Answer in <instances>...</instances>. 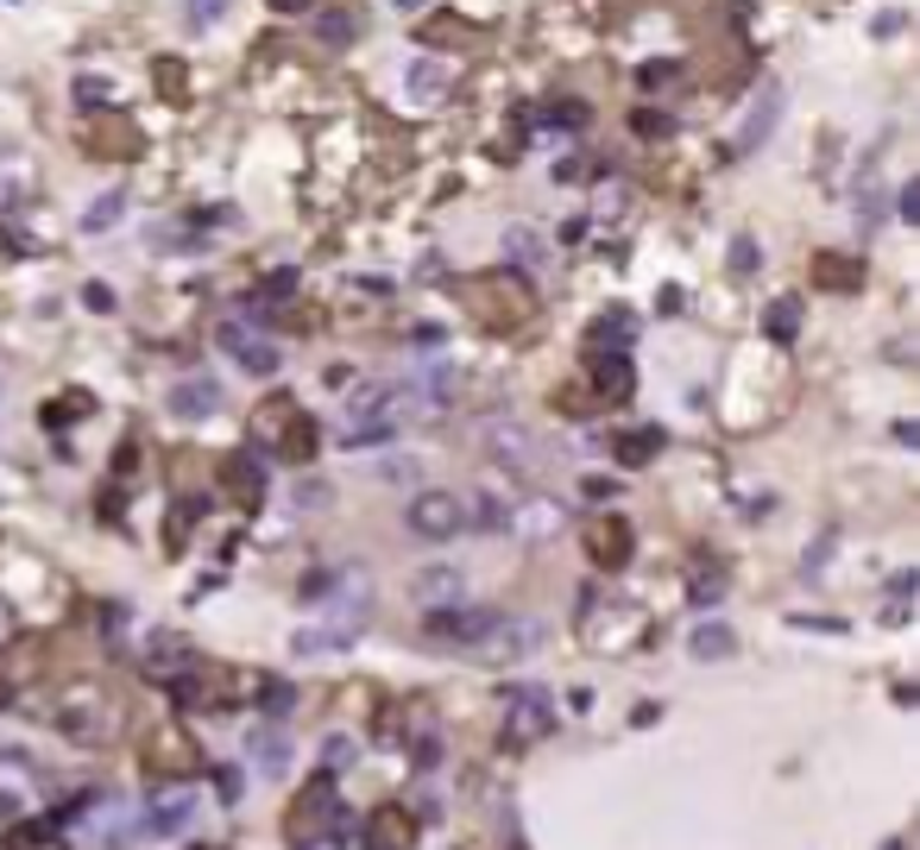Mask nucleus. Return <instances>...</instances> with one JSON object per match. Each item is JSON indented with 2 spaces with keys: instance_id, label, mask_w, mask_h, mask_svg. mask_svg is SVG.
I'll return each mask as SVG.
<instances>
[{
  "instance_id": "f257e3e1",
  "label": "nucleus",
  "mask_w": 920,
  "mask_h": 850,
  "mask_svg": "<svg viewBox=\"0 0 920 850\" xmlns=\"http://www.w3.org/2000/svg\"><path fill=\"white\" fill-rule=\"evenodd\" d=\"M467 309H473V322L498 328V334H511V328L537 322V297H530V284H524L517 272L467 277Z\"/></svg>"
},
{
  "instance_id": "f03ea898",
  "label": "nucleus",
  "mask_w": 920,
  "mask_h": 850,
  "mask_svg": "<svg viewBox=\"0 0 920 850\" xmlns=\"http://www.w3.org/2000/svg\"><path fill=\"white\" fill-rule=\"evenodd\" d=\"M542 643V624L537 618H492L467 650L480 655V662H511V655H530Z\"/></svg>"
},
{
  "instance_id": "7ed1b4c3",
  "label": "nucleus",
  "mask_w": 920,
  "mask_h": 850,
  "mask_svg": "<svg viewBox=\"0 0 920 850\" xmlns=\"http://www.w3.org/2000/svg\"><path fill=\"white\" fill-rule=\"evenodd\" d=\"M77 139H82V151H89V158H139V151H146L139 126H133L127 114H89Z\"/></svg>"
},
{
  "instance_id": "20e7f679",
  "label": "nucleus",
  "mask_w": 920,
  "mask_h": 850,
  "mask_svg": "<svg viewBox=\"0 0 920 850\" xmlns=\"http://www.w3.org/2000/svg\"><path fill=\"white\" fill-rule=\"evenodd\" d=\"M404 524L416 529V536H429V542H448L460 524H467V510H460L455 492H416L404 510Z\"/></svg>"
},
{
  "instance_id": "39448f33",
  "label": "nucleus",
  "mask_w": 920,
  "mask_h": 850,
  "mask_svg": "<svg viewBox=\"0 0 920 850\" xmlns=\"http://www.w3.org/2000/svg\"><path fill=\"white\" fill-rule=\"evenodd\" d=\"M480 441H486L505 467H537V453H542V441H537V428H524V423H511V416H492V423H480Z\"/></svg>"
},
{
  "instance_id": "423d86ee",
  "label": "nucleus",
  "mask_w": 920,
  "mask_h": 850,
  "mask_svg": "<svg viewBox=\"0 0 920 850\" xmlns=\"http://www.w3.org/2000/svg\"><path fill=\"white\" fill-rule=\"evenodd\" d=\"M215 479H221V492H228L240 510L265 504V473H258L253 453H221V460H215Z\"/></svg>"
},
{
  "instance_id": "0eeeda50",
  "label": "nucleus",
  "mask_w": 920,
  "mask_h": 850,
  "mask_svg": "<svg viewBox=\"0 0 920 850\" xmlns=\"http://www.w3.org/2000/svg\"><path fill=\"white\" fill-rule=\"evenodd\" d=\"M580 542H587V554L599 561V567H624L637 536H631V524H624V517H593V524L580 529Z\"/></svg>"
},
{
  "instance_id": "6e6552de",
  "label": "nucleus",
  "mask_w": 920,
  "mask_h": 850,
  "mask_svg": "<svg viewBox=\"0 0 920 850\" xmlns=\"http://www.w3.org/2000/svg\"><path fill=\"white\" fill-rule=\"evenodd\" d=\"M221 341L233 347V359H240L246 372H265V378L278 372V347H272L265 334H253V328L240 322V315H228V322H221Z\"/></svg>"
},
{
  "instance_id": "1a4fd4ad",
  "label": "nucleus",
  "mask_w": 920,
  "mask_h": 850,
  "mask_svg": "<svg viewBox=\"0 0 920 850\" xmlns=\"http://www.w3.org/2000/svg\"><path fill=\"white\" fill-rule=\"evenodd\" d=\"M410 391H416V403H429V410H448L460 391V372L448 359H416L410 366Z\"/></svg>"
},
{
  "instance_id": "9d476101",
  "label": "nucleus",
  "mask_w": 920,
  "mask_h": 850,
  "mask_svg": "<svg viewBox=\"0 0 920 850\" xmlns=\"http://www.w3.org/2000/svg\"><path fill=\"white\" fill-rule=\"evenodd\" d=\"M272 441H278L284 460H309V453H315V416H303V410H290V398H278Z\"/></svg>"
},
{
  "instance_id": "9b49d317",
  "label": "nucleus",
  "mask_w": 920,
  "mask_h": 850,
  "mask_svg": "<svg viewBox=\"0 0 920 850\" xmlns=\"http://www.w3.org/2000/svg\"><path fill=\"white\" fill-rule=\"evenodd\" d=\"M329 819H334V788H329V781H309L303 801H297V813H290V838L309 845V831H322Z\"/></svg>"
},
{
  "instance_id": "f8f14e48",
  "label": "nucleus",
  "mask_w": 920,
  "mask_h": 850,
  "mask_svg": "<svg viewBox=\"0 0 920 850\" xmlns=\"http://www.w3.org/2000/svg\"><path fill=\"white\" fill-rule=\"evenodd\" d=\"M460 593H467V579H460L455 567H423V574L410 579V599L423 605V611H441V605H460Z\"/></svg>"
},
{
  "instance_id": "ddd939ff",
  "label": "nucleus",
  "mask_w": 920,
  "mask_h": 850,
  "mask_svg": "<svg viewBox=\"0 0 920 850\" xmlns=\"http://www.w3.org/2000/svg\"><path fill=\"white\" fill-rule=\"evenodd\" d=\"M555 725V712H549V693H542V687H524V693H517L511 700V737L517 744H530V737H542V731Z\"/></svg>"
},
{
  "instance_id": "4468645a",
  "label": "nucleus",
  "mask_w": 920,
  "mask_h": 850,
  "mask_svg": "<svg viewBox=\"0 0 920 850\" xmlns=\"http://www.w3.org/2000/svg\"><path fill=\"white\" fill-rule=\"evenodd\" d=\"M410 838H416V819H410L404 806H379L366 819V850H404Z\"/></svg>"
},
{
  "instance_id": "2eb2a0df",
  "label": "nucleus",
  "mask_w": 920,
  "mask_h": 850,
  "mask_svg": "<svg viewBox=\"0 0 920 850\" xmlns=\"http://www.w3.org/2000/svg\"><path fill=\"white\" fill-rule=\"evenodd\" d=\"M492 618H498V611H467V605H441V611H429V636H455V643H473V636H480Z\"/></svg>"
},
{
  "instance_id": "dca6fc26",
  "label": "nucleus",
  "mask_w": 920,
  "mask_h": 850,
  "mask_svg": "<svg viewBox=\"0 0 920 850\" xmlns=\"http://www.w3.org/2000/svg\"><path fill=\"white\" fill-rule=\"evenodd\" d=\"M587 366H593V384H599V398H624V391H631V359H624V353L593 347V353H587Z\"/></svg>"
},
{
  "instance_id": "f3484780",
  "label": "nucleus",
  "mask_w": 920,
  "mask_h": 850,
  "mask_svg": "<svg viewBox=\"0 0 920 850\" xmlns=\"http://www.w3.org/2000/svg\"><path fill=\"white\" fill-rule=\"evenodd\" d=\"M814 284L819 290H858V284H864V265H858L851 252H819L814 259Z\"/></svg>"
},
{
  "instance_id": "a211bd4d",
  "label": "nucleus",
  "mask_w": 920,
  "mask_h": 850,
  "mask_svg": "<svg viewBox=\"0 0 920 850\" xmlns=\"http://www.w3.org/2000/svg\"><path fill=\"white\" fill-rule=\"evenodd\" d=\"M416 45H480V25H467V20H455V13H435V20H423L416 25Z\"/></svg>"
},
{
  "instance_id": "6ab92c4d",
  "label": "nucleus",
  "mask_w": 920,
  "mask_h": 850,
  "mask_svg": "<svg viewBox=\"0 0 920 850\" xmlns=\"http://www.w3.org/2000/svg\"><path fill=\"white\" fill-rule=\"evenodd\" d=\"M775 120H782V95L769 89V95L750 107V120H744V133H738V146H732V151H738V158H744V151H757V146H763V133H775Z\"/></svg>"
},
{
  "instance_id": "aec40b11",
  "label": "nucleus",
  "mask_w": 920,
  "mask_h": 850,
  "mask_svg": "<svg viewBox=\"0 0 920 850\" xmlns=\"http://www.w3.org/2000/svg\"><path fill=\"white\" fill-rule=\"evenodd\" d=\"M171 410L177 416H208V410H221V384L215 378H189V384L171 391Z\"/></svg>"
},
{
  "instance_id": "412c9836",
  "label": "nucleus",
  "mask_w": 920,
  "mask_h": 850,
  "mask_svg": "<svg viewBox=\"0 0 920 850\" xmlns=\"http://www.w3.org/2000/svg\"><path fill=\"white\" fill-rule=\"evenodd\" d=\"M505 252H511V265H524V272H542V265H549V246H542L537 227H505Z\"/></svg>"
},
{
  "instance_id": "4be33fe9",
  "label": "nucleus",
  "mask_w": 920,
  "mask_h": 850,
  "mask_svg": "<svg viewBox=\"0 0 920 850\" xmlns=\"http://www.w3.org/2000/svg\"><path fill=\"white\" fill-rule=\"evenodd\" d=\"M511 524L524 529V536H537V542H542V536H555V529H562V510H555L549 498H537V504H524Z\"/></svg>"
},
{
  "instance_id": "5701e85b",
  "label": "nucleus",
  "mask_w": 920,
  "mask_h": 850,
  "mask_svg": "<svg viewBox=\"0 0 920 850\" xmlns=\"http://www.w3.org/2000/svg\"><path fill=\"white\" fill-rule=\"evenodd\" d=\"M460 510H467V524H480V529H511V510H505V498H492V492H480L473 504L460 498Z\"/></svg>"
},
{
  "instance_id": "b1692460",
  "label": "nucleus",
  "mask_w": 920,
  "mask_h": 850,
  "mask_svg": "<svg viewBox=\"0 0 920 850\" xmlns=\"http://www.w3.org/2000/svg\"><path fill=\"white\" fill-rule=\"evenodd\" d=\"M732 650H738V636H732L725 624H700L693 630V655H700V662H718V655H732Z\"/></svg>"
},
{
  "instance_id": "393cba45",
  "label": "nucleus",
  "mask_w": 920,
  "mask_h": 850,
  "mask_svg": "<svg viewBox=\"0 0 920 850\" xmlns=\"http://www.w3.org/2000/svg\"><path fill=\"white\" fill-rule=\"evenodd\" d=\"M253 762L265 769V776H278L284 762H290V744H284V731H258V737H253Z\"/></svg>"
},
{
  "instance_id": "a878e982",
  "label": "nucleus",
  "mask_w": 920,
  "mask_h": 850,
  "mask_svg": "<svg viewBox=\"0 0 920 850\" xmlns=\"http://www.w3.org/2000/svg\"><path fill=\"white\" fill-rule=\"evenodd\" d=\"M152 82H158V95H164V101H183V95H189V70H183L177 57H158V64H152Z\"/></svg>"
},
{
  "instance_id": "bb28decb",
  "label": "nucleus",
  "mask_w": 920,
  "mask_h": 850,
  "mask_svg": "<svg viewBox=\"0 0 920 850\" xmlns=\"http://www.w3.org/2000/svg\"><path fill=\"white\" fill-rule=\"evenodd\" d=\"M656 448H663V428H637V435L618 441V460H624V467H643V460H656Z\"/></svg>"
},
{
  "instance_id": "cd10ccee",
  "label": "nucleus",
  "mask_w": 920,
  "mask_h": 850,
  "mask_svg": "<svg viewBox=\"0 0 920 850\" xmlns=\"http://www.w3.org/2000/svg\"><path fill=\"white\" fill-rule=\"evenodd\" d=\"M763 328L775 334V341H794V334H801V302H794V297H775V309L763 315Z\"/></svg>"
},
{
  "instance_id": "c85d7f7f",
  "label": "nucleus",
  "mask_w": 920,
  "mask_h": 850,
  "mask_svg": "<svg viewBox=\"0 0 920 850\" xmlns=\"http://www.w3.org/2000/svg\"><path fill=\"white\" fill-rule=\"evenodd\" d=\"M189 813H196V806H189V794H171V801L152 813V831H183V826H189Z\"/></svg>"
},
{
  "instance_id": "c756f323",
  "label": "nucleus",
  "mask_w": 920,
  "mask_h": 850,
  "mask_svg": "<svg viewBox=\"0 0 920 850\" xmlns=\"http://www.w3.org/2000/svg\"><path fill=\"white\" fill-rule=\"evenodd\" d=\"M315 38H322V45H347V38H354V20H347V13H315Z\"/></svg>"
},
{
  "instance_id": "7c9ffc66",
  "label": "nucleus",
  "mask_w": 920,
  "mask_h": 850,
  "mask_svg": "<svg viewBox=\"0 0 920 850\" xmlns=\"http://www.w3.org/2000/svg\"><path fill=\"white\" fill-rule=\"evenodd\" d=\"M120 215H127V202H120V196H102L89 215H82V227H95V233H102V227H114Z\"/></svg>"
},
{
  "instance_id": "2f4dec72",
  "label": "nucleus",
  "mask_w": 920,
  "mask_h": 850,
  "mask_svg": "<svg viewBox=\"0 0 920 850\" xmlns=\"http://www.w3.org/2000/svg\"><path fill=\"white\" fill-rule=\"evenodd\" d=\"M77 95H82V101H95V107H107V101H114V82H102V76H82Z\"/></svg>"
},
{
  "instance_id": "473e14b6",
  "label": "nucleus",
  "mask_w": 920,
  "mask_h": 850,
  "mask_svg": "<svg viewBox=\"0 0 920 850\" xmlns=\"http://www.w3.org/2000/svg\"><path fill=\"white\" fill-rule=\"evenodd\" d=\"M265 712H272V719L290 712V687H284V680H265Z\"/></svg>"
},
{
  "instance_id": "72a5a7b5",
  "label": "nucleus",
  "mask_w": 920,
  "mask_h": 850,
  "mask_svg": "<svg viewBox=\"0 0 920 850\" xmlns=\"http://www.w3.org/2000/svg\"><path fill=\"white\" fill-rule=\"evenodd\" d=\"M221 13H228V0H189V20L196 25H215Z\"/></svg>"
},
{
  "instance_id": "f704fd0d",
  "label": "nucleus",
  "mask_w": 920,
  "mask_h": 850,
  "mask_svg": "<svg viewBox=\"0 0 920 850\" xmlns=\"http://www.w3.org/2000/svg\"><path fill=\"white\" fill-rule=\"evenodd\" d=\"M297 504H303V510H322V504H329V485H322V479H315V485H297Z\"/></svg>"
},
{
  "instance_id": "c9c22d12",
  "label": "nucleus",
  "mask_w": 920,
  "mask_h": 850,
  "mask_svg": "<svg viewBox=\"0 0 920 850\" xmlns=\"http://www.w3.org/2000/svg\"><path fill=\"white\" fill-rule=\"evenodd\" d=\"M663 82H675V64H649L643 70V89H663Z\"/></svg>"
},
{
  "instance_id": "e433bc0d",
  "label": "nucleus",
  "mask_w": 920,
  "mask_h": 850,
  "mask_svg": "<svg viewBox=\"0 0 920 850\" xmlns=\"http://www.w3.org/2000/svg\"><path fill=\"white\" fill-rule=\"evenodd\" d=\"M549 120H555V126H580V120H587V107H549Z\"/></svg>"
},
{
  "instance_id": "4c0bfd02",
  "label": "nucleus",
  "mask_w": 920,
  "mask_h": 850,
  "mask_svg": "<svg viewBox=\"0 0 920 850\" xmlns=\"http://www.w3.org/2000/svg\"><path fill=\"white\" fill-rule=\"evenodd\" d=\"M347 756H354V744H347V737H329V769H341Z\"/></svg>"
},
{
  "instance_id": "58836bf2",
  "label": "nucleus",
  "mask_w": 920,
  "mask_h": 850,
  "mask_svg": "<svg viewBox=\"0 0 920 850\" xmlns=\"http://www.w3.org/2000/svg\"><path fill=\"white\" fill-rule=\"evenodd\" d=\"M410 82H416L423 95H435V89H441V76H435V70H410Z\"/></svg>"
},
{
  "instance_id": "ea45409f",
  "label": "nucleus",
  "mask_w": 920,
  "mask_h": 850,
  "mask_svg": "<svg viewBox=\"0 0 920 850\" xmlns=\"http://www.w3.org/2000/svg\"><path fill=\"white\" fill-rule=\"evenodd\" d=\"M637 133H668V114H637Z\"/></svg>"
},
{
  "instance_id": "a19ab883",
  "label": "nucleus",
  "mask_w": 920,
  "mask_h": 850,
  "mask_svg": "<svg viewBox=\"0 0 920 850\" xmlns=\"http://www.w3.org/2000/svg\"><path fill=\"white\" fill-rule=\"evenodd\" d=\"M7 693H13V662H7V668H0V700H7Z\"/></svg>"
},
{
  "instance_id": "79ce46f5",
  "label": "nucleus",
  "mask_w": 920,
  "mask_h": 850,
  "mask_svg": "<svg viewBox=\"0 0 920 850\" xmlns=\"http://www.w3.org/2000/svg\"><path fill=\"white\" fill-rule=\"evenodd\" d=\"M272 7H278V13H303L309 0H272Z\"/></svg>"
},
{
  "instance_id": "37998d69",
  "label": "nucleus",
  "mask_w": 920,
  "mask_h": 850,
  "mask_svg": "<svg viewBox=\"0 0 920 850\" xmlns=\"http://www.w3.org/2000/svg\"><path fill=\"white\" fill-rule=\"evenodd\" d=\"M404 7H416V0H404Z\"/></svg>"
}]
</instances>
